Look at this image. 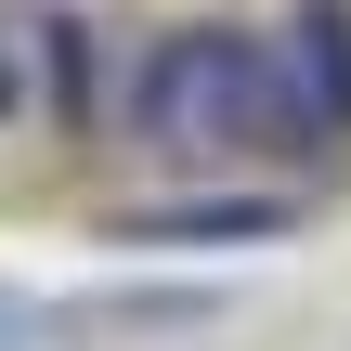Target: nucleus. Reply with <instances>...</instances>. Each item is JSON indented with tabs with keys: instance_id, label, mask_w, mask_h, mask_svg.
Returning a JSON list of instances; mask_svg holds the SVG:
<instances>
[{
	"instance_id": "5",
	"label": "nucleus",
	"mask_w": 351,
	"mask_h": 351,
	"mask_svg": "<svg viewBox=\"0 0 351 351\" xmlns=\"http://www.w3.org/2000/svg\"><path fill=\"white\" fill-rule=\"evenodd\" d=\"M0 339H13V326H0Z\"/></svg>"
},
{
	"instance_id": "4",
	"label": "nucleus",
	"mask_w": 351,
	"mask_h": 351,
	"mask_svg": "<svg viewBox=\"0 0 351 351\" xmlns=\"http://www.w3.org/2000/svg\"><path fill=\"white\" fill-rule=\"evenodd\" d=\"M13 91H26V52H13V26H0V117H13Z\"/></svg>"
},
{
	"instance_id": "2",
	"label": "nucleus",
	"mask_w": 351,
	"mask_h": 351,
	"mask_svg": "<svg viewBox=\"0 0 351 351\" xmlns=\"http://www.w3.org/2000/svg\"><path fill=\"white\" fill-rule=\"evenodd\" d=\"M351 130V13L300 0L274 26V143H339Z\"/></svg>"
},
{
	"instance_id": "1",
	"label": "nucleus",
	"mask_w": 351,
	"mask_h": 351,
	"mask_svg": "<svg viewBox=\"0 0 351 351\" xmlns=\"http://www.w3.org/2000/svg\"><path fill=\"white\" fill-rule=\"evenodd\" d=\"M130 130L169 143V156L274 143V39H234V26L156 39V52H143V91H130Z\"/></svg>"
},
{
	"instance_id": "3",
	"label": "nucleus",
	"mask_w": 351,
	"mask_h": 351,
	"mask_svg": "<svg viewBox=\"0 0 351 351\" xmlns=\"http://www.w3.org/2000/svg\"><path fill=\"white\" fill-rule=\"evenodd\" d=\"M300 208H274V195H247V208H130V234L143 247H274Z\"/></svg>"
}]
</instances>
